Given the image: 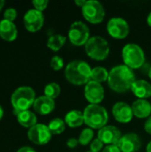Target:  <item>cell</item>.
<instances>
[{
	"label": "cell",
	"instance_id": "cell-17",
	"mask_svg": "<svg viewBox=\"0 0 151 152\" xmlns=\"http://www.w3.org/2000/svg\"><path fill=\"white\" fill-rule=\"evenodd\" d=\"M132 110L133 112V116L138 118H150L151 114V104L147 100L138 99L133 102Z\"/></svg>",
	"mask_w": 151,
	"mask_h": 152
},
{
	"label": "cell",
	"instance_id": "cell-9",
	"mask_svg": "<svg viewBox=\"0 0 151 152\" xmlns=\"http://www.w3.org/2000/svg\"><path fill=\"white\" fill-rule=\"evenodd\" d=\"M107 31L113 38L124 39L129 35L130 27L125 19L114 17L108 21Z\"/></svg>",
	"mask_w": 151,
	"mask_h": 152
},
{
	"label": "cell",
	"instance_id": "cell-34",
	"mask_svg": "<svg viewBox=\"0 0 151 152\" xmlns=\"http://www.w3.org/2000/svg\"><path fill=\"white\" fill-rule=\"evenodd\" d=\"M17 152H36V151L31 148V147H28V146H24V147H21L20 148Z\"/></svg>",
	"mask_w": 151,
	"mask_h": 152
},
{
	"label": "cell",
	"instance_id": "cell-22",
	"mask_svg": "<svg viewBox=\"0 0 151 152\" xmlns=\"http://www.w3.org/2000/svg\"><path fill=\"white\" fill-rule=\"evenodd\" d=\"M66 43V37L61 34L51 36L47 40V47L53 52H58Z\"/></svg>",
	"mask_w": 151,
	"mask_h": 152
},
{
	"label": "cell",
	"instance_id": "cell-37",
	"mask_svg": "<svg viewBox=\"0 0 151 152\" xmlns=\"http://www.w3.org/2000/svg\"><path fill=\"white\" fill-rule=\"evenodd\" d=\"M146 151L147 152H151V141L148 143L147 145V148H146Z\"/></svg>",
	"mask_w": 151,
	"mask_h": 152
},
{
	"label": "cell",
	"instance_id": "cell-27",
	"mask_svg": "<svg viewBox=\"0 0 151 152\" xmlns=\"http://www.w3.org/2000/svg\"><path fill=\"white\" fill-rule=\"evenodd\" d=\"M50 66L51 68L54 70V71H58V70H61L63 66H64V61L61 57L56 55V56H53L52 59H51V61H50Z\"/></svg>",
	"mask_w": 151,
	"mask_h": 152
},
{
	"label": "cell",
	"instance_id": "cell-36",
	"mask_svg": "<svg viewBox=\"0 0 151 152\" xmlns=\"http://www.w3.org/2000/svg\"><path fill=\"white\" fill-rule=\"evenodd\" d=\"M147 23H148V25L151 28V12L149 13V15L147 17Z\"/></svg>",
	"mask_w": 151,
	"mask_h": 152
},
{
	"label": "cell",
	"instance_id": "cell-29",
	"mask_svg": "<svg viewBox=\"0 0 151 152\" xmlns=\"http://www.w3.org/2000/svg\"><path fill=\"white\" fill-rule=\"evenodd\" d=\"M17 17V12L14 8H8L4 12V19L9 21H13Z\"/></svg>",
	"mask_w": 151,
	"mask_h": 152
},
{
	"label": "cell",
	"instance_id": "cell-23",
	"mask_svg": "<svg viewBox=\"0 0 151 152\" xmlns=\"http://www.w3.org/2000/svg\"><path fill=\"white\" fill-rule=\"evenodd\" d=\"M109 78V72L108 70L103 67H95L92 69V74H91V80L97 82V83H102L105 81H108Z\"/></svg>",
	"mask_w": 151,
	"mask_h": 152
},
{
	"label": "cell",
	"instance_id": "cell-15",
	"mask_svg": "<svg viewBox=\"0 0 151 152\" xmlns=\"http://www.w3.org/2000/svg\"><path fill=\"white\" fill-rule=\"evenodd\" d=\"M121 137V132L117 127L114 126H106L99 130L97 138H99L104 144L116 145Z\"/></svg>",
	"mask_w": 151,
	"mask_h": 152
},
{
	"label": "cell",
	"instance_id": "cell-19",
	"mask_svg": "<svg viewBox=\"0 0 151 152\" xmlns=\"http://www.w3.org/2000/svg\"><path fill=\"white\" fill-rule=\"evenodd\" d=\"M0 37L7 42L15 40L17 37V28L15 24L4 19L0 21Z\"/></svg>",
	"mask_w": 151,
	"mask_h": 152
},
{
	"label": "cell",
	"instance_id": "cell-1",
	"mask_svg": "<svg viewBox=\"0 0 151 152\" xmlns=\"http://www.w3.org/2000/svg\"><path fill=\"white\" fill-rule=\"evenodd\" d=\"M135 80L136 78L133 69L125 65L115 66L109 72V86L117 93H125L131 90Z\"/></svg>",
	"mask_w": 151,
	"mask_h": 152
},
{
	"label": "cell",
	"instance_id": "cell-33",
	"mask_svg": "<svg viewBox=\"0 0 151 152\" xmlns=\"http://www.w3.org/2000/svg\"><path fill=\"white\" fill-rule=\"evenodd\" d=\"M144 129L148 134H151V116L150 118H148V119L146 120L144 124Z\"/></svg>",
	"mask_w": 151,
	"mask_h": 152
},
{
	"label": "cell",
	"instance_id": "cell-6",
	"mask_svg": "<svg viewBox=\"0 0 151 152\" xmlns=\"http://www.w3.org/2000/svg\"><path fill=\"white\" fill-rule=\"evenodd\" d=\"M122 57L125 66L131 69H140L145 62V53L136 44H127L122 50Z\"/></svg>",
	"mask_w": 151,
	"mask_h": 152
},
{
	"label": "cell",
	"instance_id": "cell-13",
	"mask_svg": "<svg viewBox=\"0 0 151 152\" xmlns=\"http://www.w3.org/2000/svg\"><path fill=\"white\" fill-rule=\"evenodd\" d=\"M117 145L121 152H137L142 147V141L138 134L129 133L123 135Z\"/></svg>",
	"mask_w": 151,
	"mask_h": 152
},
{
	"label": "cell",
	"instance_id": "cell-5",
	"mask_svg": "<svg viewBox=\"0 0 151 152\" xmlns=\"http://www.w3.org/2000/svg\"><path fill=\"white\" fill-rule=\"evenodd\" d=\"M36 100L35 91L29 86H21L17 88L11 97V102L13 110L18 111L28 110Z\"/></svg>",
	"mask_w": 151,
	"mask_h": 152
},
{
	"label": "cell",
	"instance_id": "cell-10",
	"mask_svg": "<svg viewBox=\"0 0 151 152\" xmlns=\"http://www.w3.org/2000/svg\"><path fill=\"white\" fill-rule=\"evenodd\" d=\"M28 137L30 142L36 145H44L52 139V133L50 132L48 126L36 124L28 129Z\"/></svg>",
	"mask_w": 151,
	"mask_h": 152
},
{
	"label": "cell",
	"instance_id": "cell-7",
	"mask_svg": "<svg viewBox=\"0 0 151 152\" xmlns=\"http://www.w3.org/2000/svg\"><path fill=\"white\" fill-rule=\"evenodd\" d=\"M68 36L72 45L77 46L85 45L90 38V29L85 23L77 20L70 25Z\"/></svg>",
	"mask_w": 151,
	"mask_h": 152
},
{
	"label": "cell",
	"instance_id": "cell-39",
	"mask_svg": "<svg viewBox=\"0 0 151 152\" xmlns=\"http://www.w3.org/2000/svg\"><path fill=\"white\" fill-rule=\"evenodd\" d=\"M4 5V0H0V11L3 9Z\"/></svg>",
	"mask_w": 151,
	"mask_h": 152
},
{
	"label": "cell",
	"instance_id": "cell-3",
	"mask_svg": "<svg viewBox=\"0 0 151 152\" xmlns=\"http://www.w3.org/2000/svg\"><path fill=\"white\" fill-rule=\"evenodd\" d=\"M85 124L92 129H101L106 126L109 115L106 109L99 104H89L84 110Z\"/></svg>",
	"mask_w": 151,
	"mask_h": 152
},
{
	"label": "cell",
	"instance_id": "cell-40",
	"mask_svg": "<svg viewBox=\"0 0 151 152\" xmlns=\"http://www.w3.org/2000/svg\"><path fill=\"white\" fill-rule=\"evenodd\" d=\"M149 77H150V78L151 79V68L150 69V70H149Z\"/></svg>",
	"mask_w": 151,
	"mask_h": 152
},
{
	"label": "cell",
	"instance_id": "cell-30",
	"mask_svg": "<svg viewBox=\"0 0 151 152\" xmlns=\"http://www.w3.org/2000/svg\"><path fill=\"white\" fill-rule=\"evenodd\" d=\"M32 4L36 10H37L39 12H43L44 10L46 9V7L48 5V1L47 0H34L32 2Z\"/></svg>",
	"mask_w": 151,
	"mask_h": 152
},
{
	"label": "cell",
	"instance_id": "cell-12",
	"mask_svg": "<svg viewBox=\"0 0 151 152\" xmlns=\"http://www.w3.org/2000/svg\"><path fill=\"white\" fill-rule=\"evenodd\" d=\"M103 86L97 82L89 81L85 86V97L90 104H99L104 99Z\"/></svg>",
	"mask_w": 151,
	"mask_h": 152
},
{
	"label": "cell",
	"instance_id": "cell-41",
	"mask_svg": "<svg viewBox=\"0 0 151 152\" xmlns=\"http://www.w3.org/2000/svg\"><path fill=\"white\" fill-rule=\"evenodd\" d=\"M86 152H92V151H86Z\"/></svg>",
	"mask_w": 151,
	"mask_h": 152
},
{
	"label": "cell",
	"instance_id": "cell-11",
	"mask_svg": "<svg viewBox=\"0 0 151 152\" xmlns=\"http://www.w3.org/2000/svg\"><path fill=\"white\" fill-rule=\"evenodd\" d=\"M44 18L42 12L36 9L28 10L23 17L24 26L29 32H36L40 30L44 25Z\"/></svg>",
	"mask_w": 151,
	"mask_h": 152
},
{
	"label": "cell",
	"instance_id": "cell-14",
	"mask_svg": "<svg viewBox=\"0 0 151 152\" xmlns=\"http://www.w3.org/2000/svg\"><path fill=\"white\" fill-rule=\"evenodd\" d=\"M112 114L115 119L122 124L129 123L133 117L132 106L123 102H118L114 104L112 108Z\"/></svg>",
	"mask_w": 151,
	"mask_h": 152
},
{
	"label": "cell",
	"instance_id": "cell-18",
	"mask_svg": "<svg viewBox=\"0 0 151 152\" xmlns=\"http://www.w3.org/2000/svg\"><path fill=\"white\" fill-rule=\"evenodd\" d=\"M131 91L139 99H147L151 96V85L146 80H135L133 84Z\"/></svg>",
	"mask_w": 151,
	"mask_h": 152
},
{
	"label": "cell",
	"instance_id": "cell-26",
	"mask_svg": "<svg viewBox=\"0 0 151 152\" xmlns=\"http://www.w3.org/2000/svg\"><path fill=\"white\" fill-rule=\"evenodd\" d=\"M93 130L92 128H85L82 130V132L80 133L79 134V137H78V142L79 144L83 145V146H85L89 143H91L93 142Z\"/></svg>",
	"mask_w": 151,
	"mask_h": 152
},
{
	"label": "cell",
	"instance_id": "cell-20",
	"mask_svg": "<svg viewBox=\"0 0 151 152\" xmlns=\"http://www.w3.org/2000/svg\"><path fill=\"white\" fill-rule=\"evenodd\" d=\"M64 121H65V124H67L68 126L71 128L81 126L85 123L84 113L77 110H70L66 114Z\"/></svg>",
	"mask_w": 151,
	"mask_h": 152
},
{
	"label": "cell",
	"instance_id": "cell-31",
	"mask_svg": "<svg viewBox=\"0 0 151 152\" xmlns=\"http://www.w3.org/2000/svg\"><path fill=\"white\" fill-rule=\"evenodd\" d=\"M101 152H121L119 147L116 144V145H107Z\"/></svg>",
	"mask_w": 151,
	"mask_h": 152
},
{
	"label": "cell",
	"instance_id": "cell-32",
	"mask_svg": "<svg viewBox=\"0 0 151 152\" xmlns=\"http://www.w3.org/2000/svg\"><path fill=\"white\" fill-rule=\"evenodd\" d=\"M78 139L76 138H69L67 141V146L70 149H75L77 145H78Z\"/></svg>",
	"mask_w": 151,
	"mask_h": 152
},
{
	"label": "cell",
	"instance_id": "cell-16",
	"mask_svg": "<svg viewBox=\"0 0 151 152\" xmlns=\"http://www.w3.org/2000/svg\"><path fill=\"white\" fill-rule=\"evenodd\" d=\"M55 108V102L53 99H51L45 95L36 98L33 104L34 110L40 115H48L53 111Z\"/></svg>",
	"mask_w": 151,
	"mask_h": 152
},
{
	"label": "cell",
	"instance_id": "cell-24",
	"mask_svg": "<svg viewBox=\"0 0 151 152\" xmlns=\"http://www.w3.org/2000/svg\"><path fill=\"white\" fill-rule=\"evenodd\" d=\"M48 128L52 134H61L65 130V121L61 118H54L48 124Z\"/></svg>",
	"mask_w": 151,
	"mask_h": 152
},
{
	"label": "cell",
	"instance_id": "cell-28",
	"mask_svg": "<svg viewBox=\"0 0 151 152\" xmlns=\"http://www.w3.org/2000/svg\"><path fill=\"white\" fill-rule=\"evenodd\" d=\"M103 144L104 143L99 138L93 139L90 144V150L92 152H101L103 149Z\"/></svg>",
	"mask_w": 151,
	"mask_h": 152
},
{
	"label": "cell",
	"instance_id": "cell-21",
	"mask_svg": "<svg viewBox=\"0 0 151 152\" xmlns=\"http://www.w3.org/2000/svg\"><path fill=\"white\" fill-rule=\"evenodd\" d=\"M16 118L19 124L24 127L31 128L32 126L36 125V121H37L36 116L30 110L21 111L16 116Z\"/></svg>",
	"mask_w": 151,
	"mask_h": 152
},
{
	"label": "cell",
	"instance_id": "cell-2",
	"mask_svg": "<svg viewBox=\"0 0 151 152\" xmlns=\"http://www.w3.org/2000/svg\"><path fill=\"white\" fill-rule=\"evenodd\" d=\"M66 79L74 86L86 85L91 81L92 69L90 65L84 61L76 60L70 61L65 69Z\"/></svg>",
	"mask_w": 151,
	"mask_h": 152
},
{
	"label": "cell",
	"instance_id": "cell-8",
	"mask_svg": "<svg viewBox=\"0 0 151 152\" xmlns=\"http://www.w3.org/2000/svg\"><path fill=\"white\" fill-rule=\"evenodd\" d=\"M84 18L92 24L101 23L105 17L103 5L96 0H88L82 7Z\"/></svg>",
	"mask_w": 151,
	"mask_h": 152
},
{
	"label": "cell",
	"instance_id": "cell-25",
	"mask_svg": "<svg viewBox=\"0 0 151 152\" xmlns=\"http://www.w3.org/2000/svg\"><path fill=\"white\" fill-rule=\"evenodd\" d=\"M44 93L45 96L54 100L55 98H57L60 95V94H61V87H60L59 84L52 82V83H49L48 85L45 86Z\"/></svg>",
	"mask_w": 151,
	"mask_h": 152
},
{
	"label": "cell",
	"instance_id": "cell-35",
	"mask_svg": "<svg viewBox=\"0 0 151 152\" xmlns=\"http://www.w3.org/2000/svg\"><path fill=\"white\" fill-rule=\"evenodd\" d=\"M85 3H86L85 0H76V1H75V4H76L77 6H79V7H83V6L85 5Z\"/></svg>",
	"mask_w": 151,
	"mask_h": 152
},
{
	"label": "cell",
	"instance_id": "cell-4",
	"mask_svg": "<svg viewBox=\"0 0 151 152\" xmlns=\"http://www.w3.org/2000/svg\"><path fill=\"white\" fill-rule=\"evenodd\" d=\"M86 54L94 61H103L109 54L108 41L100 36H93L89 38L85 45Z\"/></svg>",
	"mask_w": 151,
	"mask_h": 152
},
{
	"label": "cell",
	"instance_id": "cell-38",
	"mask_svg": "<svg viewBox=\"0 0 151 152\" xmlns=\"http://www.w3.org/2000/svg\"><path fill=\"white\" fill-rule=\"evenodd\" d=\"M3 116H4V110H3V108H2V106L0 105V120L3 118Z\"/></svg>",
	"mask_w": 151,
	"mask_h": 152
}]
</instances>
